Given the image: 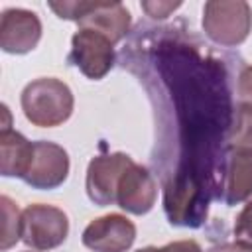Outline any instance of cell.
<instances>
[{
	"mask_svg": "<svg viewBox=\"0 0 252 252\" xmlns=\"http://www.w3.org/2000/svg\"><path fill=\"white\" fill-rule=\"evenodd\" d=\"M20 104L24 116L39 128H53L69 120L73 114V93L55 77H39L22 91Z\"/></svg>",
	"mask_w": 252,
	"mask_h": 252,
	"instance_id": "1",
	"label": "cell"
},
{
	"mask_svg": "<svg viewBox=\"0 0 252 252\" xmlns=\"http://www.w3.org/2000/svg\"><path fill=\"white\" fill-rule=\"evenodd\" d=\"M47 6L61 18L73 20L79 28L94 30L106 35L112 43L126 37L132 26V16L128 8L120 2H47Z\"/></svg>",
	"mask_w": 252,
	"mask_h": 252,
	"instance_id": "2",
	"label": "cell"
},
{
	"mask_svg": "<svg viewBox=\"0 0 252 252\" xmlns=\"http://www.w3.org/2000/svg\"><path fill=\"white\" fill-rule=\"evenodd\" d=\"M203 32L222 47L240 45L252 30V8L244 0H209L203 6Z\"/></svg>",
	"mask_w": 252,
	"mask_h": 252,
	"instance_id": "3",
	"label": "cell"
},
{
	"mask_svg": "<svg viewBox=\"0 0 252 252\" xmlns=\"http://www.w3.org/2000/svg\"><path fill=\"white\" fill-rule=\"evenodd\" d=\"M69 234L67 215L45 203L28 205L22 211V242L33 250H51L65 242Z\"/></svg>",
	"mask_w": 252,
	"mask_h": 252,
	"instance_id": "4",
	"label": "cell"
},
{
	"mask_svg": "<svg viewBox=\"0 0 252 252\" xmlns=\"http://www.w3.org/2000/svg\"><path fill=\"white\" fill-rule=\"evenodd\" d=\"M69 61L89 79H102L114 65V43L89 28H79L71 37Z\"/></svg>",
	"mask_w": 252,
	"mask_h": 252,
	"instance_id": "5",
	"label": "cell"
},
{
	"mask_svg": "<svg viewBox=\"0 0 252 252\" xmlns=\"http://www.w3.org/2000/svg\"><path fill=\"white\" fill-rule=\"evenodd\" d=\"M132 161L134 159L122 152H114V154H106V156H94L89 161L87 179H85L89 199L98 207H106V205L116 203L118 181Z\"/></svg>",
	"mask_w": 252,
	"mask_h": 252,
	"instance_id": "6",
	"label": "cell"
},
{
	"mask_svg": "<svg viewBox=\"0 0 252 252\" xmlns=\"http://www.w3.org/2000/svg\"><path fill=\"white\" fill-rule=\"evenodd\" d=\"M69 175V154L55 142H33V158L24 181L41 191L57 189Z\"/></svg>",
	"mask_w": 252,
	"mask_h": 252,
	"instance_id": "7",
	"label": "cell"
},
{
	"mask_svg": "<svg viewBox=\"0 0 252 252\" xmlns=\"http://www.w3.org/2000/svg\"><path fill=\"white\" fill-rule=\"evenodd\" d=\"M136 240L134 222L118 213L102 215L83 230V244L94 252H126Z\"/></svg>",
	"mask_w": 252,
	"mask_h": 252,
	"instance_id": "8",
	"label": "cell"
},
{
	"mask_svg": "<svg viewBox=\"0 0 252 252\" xmlns=\"http://www.w3.org/2000/svg\"><path fill=\"white\" fill-rule=\"evenodd\" d=\"M41 39V22L26 8H6L0 16V47L6 53L24 55Z\"/></svg>",
	"mask_w": 252,
	"mask_h": 252,
	"instance_id": "9",
	"label": "cell"
},
{
	"mask_svg": "<svg viewBox=\"0 0 252 252\" xmlns=\"http://www.w3.org/2000/svg\"><path fill=\"white\" fill-rule=\"evenodd\" d=\"M252 197V150L228 148L222 159L219 199L226 205H238Z\"/></svg>",
	"mask_w": 252,
	"mask_h": 252,
	"instance_id": "10",
	"label": "cell"
},
{
	"mask_svg": "<svg viewBox=\"0 0 252 252\" xmlns=\"http://www.w3.org/2000/svg\"><path fill=\"white\" fill-rule=\"evenodd\" d=\"M158 199V185L152 173L132 161L122 173L116 189V205L132 215H146L154 209Z\"/></svg>",
	"mask_w": 252,
	"mask_h": 252,
	"instance_id": "11",
	"label": "cell"
},
{
	"mask_svg": "<svg viewBox=\"0 0 252 252\" xmlns=\"http://www.w3.org/2000/svg\"><path fill=\"white\" fill-rule=\"evenodd\" d=\"M33 158V142H30L24 134L10 128V124L2 126L0 132V171L4 177H26L30 163Z\"/></svg>",
	"mask_w": 252,
	"mask_h": 252,
	"instance_id": "12",
	"label": "cell"
},
{
	"mask_svg": "<svg viewBox=\"0 0 252 252\" xmlns=\"http://www.w3.org/2000/svg\"><path fill=\"white\" fill-rule=\"evenodd\" d=\"M226 142L228 148L252 150V102H238V106L234 108Z\"/></svg>",
	"mask_w": 252,
	"mask_h": 252,
	"instance_id": "13",
	"label": "cell"
},
{
	"mask_svg": "<svg viewBox=\"0 0 252 252\" xmlns=\"http://www.w3.org/2000/svg\"><path fill=\"white\" fill-rule=\"evenodd\" d=\"M0 203H2V217H4L0 248L8 250V248H12L22 238V213L18 211L16 203L10 197H6V195L0 197Z\"/></svg>",
	"mask_w": 252,
	"mask_h": 252,
	"instance_id": "14",
	"label": "cell"
},
{
	"mask_svg": "<svg viewBox=\"0 0 252 252\" xmlns=\"http://www.w3.org/2000/svg\"><path fill=\"white\" fill-rule=\"evenodd\" d=\"M234 236L236 240L252 244V201H248L234 220Z\"/></svg>",
	"mask_w": 252,
	"mask_h": 252,
	"instance_id": "15",
	"label": "cell"
},
{
	"mask_svg": "<svg viewBox=\"0 0 252 252\" xmlns=\"http://www.w3.org/2000/svg\"><path fill=\"white\" fill-rule=\"evenodd\" d=\"M136 252H203L201 246L195 242V240H175V242H169L165 246H146V248H140Z\"/></svg>",
	"mask_w": 252,
	"mask_h": 252,
	"instance_id": "16",
	"label": "cell"
},
{
	"mask_svg": "<svg viewBox=\"0 0 252 252\" xmlns=\"http://www.w3.org/2000/svg\"><path fill=\"white\" fill-rule=\"evenodd\" d=\"M179 6L181 2H142V10L154 20H165Z\"/></svg>",
	"mask_w": 252,
	"mask_h": 252,
	"instance_id": "17",
	"label": "cell"
},
{
	"mask_svg": "<svg viewBox=\"0 0 252 252\" xmlns=\"http://www.w3.org/2000/svg\"><path fill=\"white\" fill-rule=\"evenodd\" d=\"M238 98L240 102H252V65L244 67L238 77Z\"/></svg>",
	"mask_w": 252,
	"mask_h": 252,
	"instance_id": "18",
	"label": "cell"
},
{
	"mask_svg": "<svg viewBox=\"0 0 252 252\" xmlns=\"http://www.w3.org/2000/svg\"><path fill=\"white\" fill-rule=\"evenodd\" d=\"M207 252H252V244L250 242H242V240H234V242L217 244V246L209 248Z\"/></svg>",
	"mask_w": 252,
	"mask_h": 252,
	"instance_id": "19",
	"label": "cell"
}]
</instances>
